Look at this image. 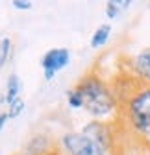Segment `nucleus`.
Segmentation results:
<instances>
[{
	"instance_id": "f257e3e1",
	"label": "nucleus",
	"mask_w": 150,
	"mask_h": 155,
	"mask_svg": "<svg viewBox=\"0 0 150 155\" xmlns=\"http://www.w3.org/2000/svg\"><path fill=\"white\" fill-rule=\"evenodd\" d=\"M76 91L84 100V107L93 116L102 118V116L111 114L117 107V96L98 76H85L76 87Z\"/></svg>"
},
{
	"instance_id": "f03ea898",
	"label": "nucleus",
	"mask_w": 150,
	"mask_h": 155,
	"mask_svg": "<svg viewBox=\"0 0 150 155\" xmlns=\"http://www.w3.org/2000/svg\"><path fill=\"white\" fill-rule=\"evenodd\" d=\"M128 124L143 139L150 140V85L139 87L128 100Z\"/></svg>"
},
{
	"instance_id": "7ed1b4c3",
	"label": "nucleus",
	"mask_w": 150,
	"mask_h": 155,
	"mask_svg": "<svg viewBox=\"0 0 150 155\" xmlns=\"http://www.w3.org/2000/svg\"><path fill=\"white\" fill-rule=\"evenodd\" d=\"M61 144L69 155H106V150L84 133H67L61 137Z\"/></svg>"
},
{
	"instance_id": "20e7f679",
	"label": "nucleus",
	"mask_w": 150,
	"mask_h": 155,
	"mask_svg": "<svg viewBox=\"0 0 150 155\" xmlns=\"http://www.w3.org/2000/svg\"><path fill=\"white\" fill-rule=\"evenodd\" d=\"M70 59V52L67 48H52L43 55V74H45V80L50 81L52 78L56 76V72H60L61 68H65L69 65Z\"/></svg>"
},
{
	"instance_id": "39448f33",
	"label": "nucleus",
	"mask_w": 150,
	"mask_h": 155,
	"mask_svg": "<svg viewBox=\"0 0 150 155\" xmlns=\"http://www.w3.org/2000/svg\"><path fill=\"white\" fill-rule=\"evenodd\" d=\"M84 135L89 137L91 140H95L98 146H102L106 151L111 148V131L102 122H91V124H87L84 127Z\"/></svg>"
},
{
	"instance_id": "423d86ee",
	"label": "nucleus",
	"mask_w": 150,
	"mask_h": 155,
	"mask_svg": "<svg viewBox=\"0 0 150 155\" xmlns=\"http://www.w3.org/2000/svg\"><path fill=\"white\" fill-rule=\"evenodd\" d=\"M132 70L139 80H143V83L150 85V48L141 50L132 59Z\"/></svg>"
},
{
	"instance_id": "0eeeda50",
	"label": "nucleus",
	"mask_w": 150,
	"mask_h": 155,
	"mask_svg": "<svg viewBox=\"0 0 150 155\" xmlns=\"http://www.w3.org/2000/svg\"><path fill=\"white\" fill-rule=\"evenodd\" d=\"M19 91H21V81H19V76L17 74H11L8 78V85H6V96L2 98V102H8L13 104L17 98H19Z\"/></svg>"
},
{
	"instance_id": "6e6552de",
	"label": "nucleus",
	"mask_w": 150,
	"mask_h": 155,
	"mask_svg": "<svg viewBox=\"0 0 150 155\" xmlns=\"http://www.w3.org/2000/svg\"><path fill=\"white\" fill-rule=\"evenodd\" d=\"M111 35V26L109 24H102L100 28H97V31L91 37V48H100L107 43V39Z\"/></svg>"
},
{
	"instance_id": "1a4fd4ad",
	"label": "nucleus",
	"mask_w": 150,
	"mask_h": 155,
	"mask_svg": "<svg viewBox=\"0 0 150 155\" xmlns=\"http://www.w3.org/2000/svg\"><path fill=\"white\" fill-rule=\"evenodd\" d=\"M48 150V140L45 137H33L28 142V153L30 155H46Z\"/></svg>"
},
{
	"instance_id": "9d476101",
	"label": "nucleus",
	"mask_w": 150,
	"mask_h": 155,
	"mask_svg": "<svg viewBox=\"0 0 150 155\" xmlns=\"http://www.w3.org/2000/svg\"><path fill=\"white\" fill-rule=\"evenodd\" d=\"M9 52H11V39H2L0 41V68H2L8 61V57H9Z\"/></svg>"
},
{
	"instance_id": "9b49d317",
	"label": "nucleus",
	"mask_w": 150,
	"mask_h": 155,
	"mask_svg": "<svg viewBox=\"0 0 150 155\" xmlns=\"http://www.w3.org/2000/svg\"><path fill=\"white\" fill-rule=\"evenodd\" d=\"M67 104H69V107H72V109L84 107V100H82V96H80V92H78L76 89L69 91V94H67Z\"/></svg>"
},
{
	"instance_id": "f8f14e48",
	"label": "nucleus",
	"mask_w": 150,
	"mask_h": 155,
	"mask_svg": "<svg viewBox=\"0 0 150 155\" xmlns=\"http://www.w3.org/2000/svg\"><path fill=\"white\" fill-rule=\"evenodd\" d=\"M22 111H24V100H22V98H17L13 104H9L8 114H9V118H15V116H19Z\"/></svg>"
},
{
	"instance_id": "ddd939ff",
	"label": "nucleus",
	"mask_w": 150,
	"mask_h": 155,
	"mask_svg": "<svg viewBox=\"0 0 150 155\" xmlns=\"http://www.w3.org/2000/svg\"><path fill=\"white\" fill-rule=\"evenodd\" d=\"M119 13H121V6H119V2H107L106 4V15H107V18H117L119 17Z\"/></svg>"
},
{
	"instance_id": "4468645a",
	"label": "nucleus",
	"mask_w": 150,
	"mask_h": 155,
	"mask_svg": "<svg viewBox=\"0 0 150 155\" xmlns=\"http://www.w3.org/2000/svg\"><path fill=\"white\" fill-rule=\"evenodd\" d=\"M13 6L17 9H30L32 8V2H28V0H13Z\"/></svg>"
},
{
	"instance_id": "2eb2a0df",
	"label": "nucleus",
	"mask_w": 150,
	"mask_h": 155,
	"mask_svg": "<svg viewBox=\"0 0 150 155\" xmlns=\"http://www.w3.org/2000/svg\"><path fill=\"white\" fill-rule=\"evenodd\" d=\"M8 120H9V114L8 113H0V131L4 129V126H6Z\"/></svg>"
},
{
	"instance_id": "dca6fc26",
	"label": "nucleus",
	"mask_w": 150,
	"mask_h": 155,
	"mask_svg": "<svg viewBox=\"0 0 150 155\" xmlns=\"http://www.w3.org/2000/svg\"><path fill=\"white\" fill-rule=\"evenodd\" d=\"M46 155H60V153H56V151H52V153H46Z\"/></svg>"
}]
</instances>
